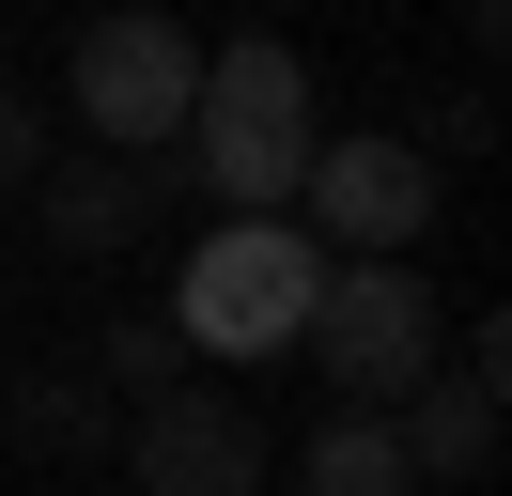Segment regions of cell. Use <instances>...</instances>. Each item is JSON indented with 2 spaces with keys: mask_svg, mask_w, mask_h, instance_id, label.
<instances>
[{
  "mask_svg": "<svg viewBox=\"0 0 512 496\" xmlns=\"http://www.w3.org/2000/svg\"><path fill=\"white\" fill-rule=\"evenodd\" d=\"M295 341L326 357L342 403H404L419 372L450 357V310H435V279H419L404 248H342V264L311 279V310H295Z\"/></svg>",
  "mask_w": 512,
  "mask_h": 496,
  "instance_id": "1",
  "label": "cell"
},
{
  "mask_svg": "<svg viewBox=\"0 0 512 496\" xmlns=\"http://www.w3.org/2000/svg\"><path fill=\"white\" fill-rule=\"evenodd\" d=\"M311 279H326V248L295 217H218L187 248V279H171V341L187 357H280L295 310H311Z\"/></svg>",
  "mask_w": 512,
  "mask_h": 496,
  "instance_id": "2",
  "label": "cell"
},
{
  "mask_svg": "<svg viewBox=\"0 0 512 496\" xmlns=\"http://www.w3.org/2000/svg\"><path fill=\"white\" fill-rule=\"evenodd\" d=\"M63 93H78V124H94L109 155H171V140H187V93H202V31L156 16V0H125V16L78 31Z\"/></svg>",
  "mask_w": 512,
  "mask_h": 496,
  "instance_id": "3",
  "label": "cell"
},
{
  "mask_svg": "<svg viewBox=\"0 0 512 496\" xmlns=\"http://www.w3.org/2000/svg\"><path fill=\"white\" fill-rule=\"evenodd\" d=\"M125 481L140 496H264V419L233 388H140L125 403Z\"/></svg>",
  "mask_w": 512,
  "mask_h": 496,
  "instance_id": "4",
  "label": "cell"
},
{
  "mask_svg": "<svg viewBox=\"0 0 512 496\" xmlns=\"http://www.w3.org/2000/svg\"><path fill=\"white\" fill-rule=\"evenodd\" d=\"M435 140H311V171H295V202H311L326 248H419L435 233Z\"/></svg>",
  "mask_w": 512,
  "mask_h": 496,
  "instance_id": "5",
  "label": "cell"
},
{
  "mask_svg": "<svg viewBox=\"0 0 512 496\" xmlns=\"http://www.w3.org/2000/svg\"><path fill=\"white\" fill-rule=\"evenodd\" d=\"M388 419H404L419 481H481V465H497V326H466V357H435Z\"/></svg>",
  "mask_w": 512,
  "mask_h": 496,
  "instance_id": "6",
  "label": "cell"
},
{
  "mask_svg": "<svg viewBox=\"0 0 512 496\" xmlns=\"http://www.w3.org/2000/svg\"><path fill=\"white\" fill-rule=\"evenodd\" d=\"M187 124H280V140H311V62H295V31H233V47H202Z\"/></svg>",
  "mask_w": 512,
  "mask_h": 496,
  "instance_id": "7",
  "label": "cell"
},
{
  "mask_svg": "<svg viewBox=\"0 0 512 496\" xmlns=\"http://www.w3.org/2000/svg\"><path fill=\"white\" fill-rule=\"evenodd\" d=\"M47 186V233L78 248V264H109V248H140V217H156V155H63V171H32Z\"/></svg>",
  "mask_w": 512,
  "mask_h": 496,
  "instance_id": "8",
  "label": "cell"
},
{
  "mask_svg": "<svg viewBox=\"0 0 512 496\" xmlns=\"http://www.w3.org/2000/svg\"><path fill=\"white\" fill-rule=\"evenodd\" d=\"M295 496H419V465H404V419L388 403H342V419L295 450Z\"/></svg>",
  "mask_w": 512,
  "mask_h": 496,
  "instance_id": "9",
  "label": "cell"
},
{
  "mask_svg": "<svg viewBox=\"0 0 512 496\" xmlns=\"http://www.w3.org/2000/svg\"><path fill=\"white\" fill-rule=\"evenodd\" d=\"M0 434H16L32 465H78V450H109V388H94V372H16Z\"/></svg>",
  "mask_w": 512,
  "mask_h": 496,
  "instance_id": "10",
  "label": "cell"
},
{
  "mask_svg": "<svg viewBox=\"0 0 512 496\" xmlns=\"http://www.w3.org/2000/svg\"><path fill=\"white\" fill-rule=\"evenodd\" d=\"M94 357H109V372H125V403H140V388H171V357H187V341H171V326H156V310H125V326H109V341H94Z\"/></svg>",
  "mask_w": 512,
  "mask_h": 496,
  "instance_id": "11",
  "label": "cell"
},
{
  "mask_svg": "<svg viewBox=\"0 0 512 496\" xmlns=\"http://www.w3.org/2000/svg\"><path fill=\"white\" fill-rule=\"evenodd\" d=\"M32 171H47V109L0 78V186H32Z\"/></svg>",
  "mask_w": 512,
  "mask_h": 496,
  "instance_id": "12",
  "label": "cell"
}]
</instances>
